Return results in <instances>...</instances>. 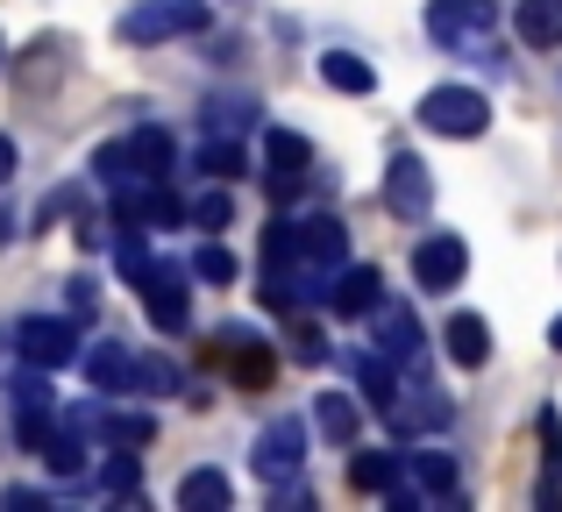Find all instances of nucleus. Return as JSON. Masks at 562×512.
Here are the masks:
<instances>
[{
	"instance_id": "nucleus-16",
	"label": "nucleus",
	"mask_w": 562,
	"mask_h": 512,
	"mask_svg": "<svg viewBox=\"0 0 562 512\" xmlns=\"http://www.w3.org/2000/svg\"><path fill=\"white\" fill-rule=\"evenodd\" d=\"M406 477H413V485H420L435 505L463 499V470H456V456H449V448H406Z\"/></svg>"
},
{
	"instance_id": "nucleus-29",
	"label": "nucleus",
	"mask_w": 562,
	"mask_h": 512,
	"mask_svg": "<svg viewBox=\"0 0 562 512\" xmlns=\"http://www.w3.org/2000/svg\"><path fill=\"white\" fill-rule=\"evenodd\" d=\"M292 257H300V214H278V221L263 228V277L285 271Z\"/></svg>"
},
{
	"instance_id": "nucleus-41",
	"label": "nucleus",
	"mask_w": 562,
	"mask_h": 512,
	"mask_svg": "<svg viewBox=\"0 0 562 512\" xmlns=\"http://www.w3.org/2000/svg\"><path fill=\"white\" fill-rule=\"evenodd\" d=\"M0 57H8V50H0Z\"/></svg>"
},
{
	"instance_id": "nucleus-12",
	"label": "nucleus",
	"mask_w": 562,
	"mask_h": 512,
	"mask_svg": "<svg viewBox=\"0 0 562 512\" xmlns=\"http://www.w3.org/2000/svg\"><path fill=\"white\" fill-rule=\"evenodd\" d=\"M463 271H470L463 236H427L420 250H413V277H420V292H456Z\"/></svg>"
},
{
	"instance_id": "nucleus-21",
	"label": "nucleus",
	"mask_w": 562,
	"mask_h": 512,
	"mask_svg": "<svg viewBox=\"0 0 562 512\" xmlns=\"http://www.w3.org/2000/svg\"><path fill=\"white\" fill-rule=\"evenodd\" d=\"M535 505L541 512L562 505V413H555V406L541 413V491H535Z\"/></svg>"
},
{
	"instance_id": "nucleus-31",
	"label": "nucleus",
	"mask_w": 562,
	"mask_h": 512,
	"mask_svg": "<svg viewBox=\"0 0 562 512\" xmlns=\"http://www.w3.org/2000/svg\"><path fill=\"white\" fill-rule=\"evenodd\" d=\"M285 342H292V363H306V371H321V363H328V342H321V328H314V320H292V334H285Z\"/></svg>"
},
{
	"instance_id": "nucleus-2",
	"label": "nucleus",
	"mask_w": 562,
	"mask_h": 512,
	"mask_svg": "<svg viewBox=\"0 0 562 512\" xmlns=\"http://www.w3.org/2000/svg\"><path fill=\"white\" fill-rule=\"evenodd\" d=\"M420 128L427 136H449V143H477L484 128H492V100H484L477 86H435V93L420 100Z\"/></svg>"
},
{
	"instance_id": "nucleus-13",
	"label": "nucleus",
	"mask_w": 562,
	"mask_h": 512,
	"mask_svg": "<svg viewBox=\"0 0 562 512\" xmlns=\"http://www.w3.org/2000/svg\"><path fill=\"white\" fill-rule=\"evenodd\" d=\"M371 320H378V349H384V356H392L398 371H420V363H427V334H420V320H413V306L384 299Z\"/></svg>"
},
{
	"instance_id": "nucleus-20",
	"label": "nucleus",
	"mask_w": 562,
	"mask_h": 512,
	"mask_svg": "<svg viewBox=\"0 0 562 512\" xmlns=\"http://www.w3.org/2000/svg\"><path fill=\"white\" fill-rule=\"evenodd\" d=\"M314 428L328 434L335 448H357V434H363V406L349 399V391H321V399H314Z\"/></svg>"
},
{
	"instance_id": "nucleus-15",
	"label": "nucleus",
	"mask_w": 562,
	"mask_h": 512,
	"mask_svg": "<svg viewBox=\"0 0 562 512\" xmlns=\"http://www.w3.org/2000/svg\"><path fill=\"white\" fill-rule=\"evenodd\" d=\"M71 420H79L86 434H100L108 448H150V442H157V420H150V413H108V406L86 399Z\"/></svg>"
},
{
	"instance_id": "nucleus-4",
	"label": "nucleus",
	"mask_w": 562,
	"mask_h": 512,
	"mask_svg": "<svg viewBox=\"0 0 562 512\" xmlns=\"http://www.w3.org/2000/svg\"><path fill=\"white\" fill-rule=\"evenodd\" d=\"M384 420L413 442V434H441L456 420V406L441 399V385L427 377V363H420V371H398V399H392V413H384Z\"/></svg>"
},
{
	"instance_id": "nucleus-25",
	"label": "nucleus",
	"mask_w": 562,
	"mask_h": 512,
	"mask_svg": "<svg viewBox=\"0 0 562 512\" xmlns=\"http://www.w3.org/2000/svg\"><path fill=\"white\" fill-rule=\"evenodd\" d=\"M520 43L555 50L562 43V0H520Z\"/></svg>"
},
{
	"instance_id": "nucleus-5",
	"label": "nucleus",
	"mask_w": 562,
	"mask_h": 512,
	"mask_svg": "<svg viewBox=\"0 0 562 512\" xmlns=\"http://www.w3.org/2000/svg\"><path fill=\"white\" fill-rule=\"evenodd\" d=\"M306 463V420L300 413H278L257 428V442H249V470L263 477V485H285V477H300Z\"/></svg>"
},
{
	"instance_id": "nucleus-19",
	"label": "nucleus",
	"mask_w": 562,
	"mask_h": 512,
	"mask_svg": "<svg viewBox=\"0 0 562 512\" xmlns=\"http://www.w3.org/2000/svg\"><path fill=\"white\" fill-rule=\"evenodd\" d=\"M335 314H342V320H363V314H378V306H384V277L371 271V263H349V271L342 277H335Z\"/></svg>"
},
{
	"instance_id": "nucleus-14",
	"label": "nucleus",
	"mask_w": 562,
	"mask_h": 512,
	"mask_svg": "<svg viewBox=\"0 0 562 512\" xmlns=\"http://www.w3.org/2000/svg\"><path fill=\"white\" fill-rule=\"evenodd\" d=\"M143 363H150V356H136V349H122V342H93V349H86V377H93L100 399H114V391H143Z\"/></svg>"
},
{
	"instance_id": "nucleus-33",
	"label": "nucleus",
	"mask_w": 562,
	"mask_h": 512,
	"mask_svg": "<svg viewBox=\"0 0 562 512\" xmlns=\"http://www.w3.org/2000/svg\"><path fill=\"white\" fill-rule=\"evenodd\" d=\"M206 128H214V136H243V128H257V100H235V107H228V100H221V107H214V122H206Z\"/></svg>"
},
{
	"instance_id": "nucleus-24",
	"label": "nucleus",
	"mask_w": 562,
	"mask_h": 512,
	"mask_svg": "<svg viewBox=\"0 0 562 512\" xmlns=\"http://www.w3.org/2000/svg\"><path fill=\"white\" fill-rule=\"evenodd\" d=\"M228 505H235V491L221 470H192L179 485V512H228Z\"/></svg>"
},
{
	"instance_id": "nucleus-26",
	"label": "nucleus",
	"mask_w": 562,
	"mask_h": 512,
	"mask_svg": "<svg viewBox=\"0 0 562 512\" xmlns=\"http://www.w3.org/2000/svg\"><path fill=\"white\" fill-rule=\"evenodd\" d=\"M321 79H328L335 93H371V86H378V71L363 65L357 50H328V57H321Z\"/></svg>"
},
{
	"instance_id": "nucleus-11",
	"label": "nucleus",
	"mask_w": 562,
	"mask_h": 512,
	"mask_svg": "<svg viewBox=\"0 0 562 512\" xmlns=\"http://www.w3.org/2000/svg\"><path fill=\"white\" fill-rule=\"evenodd\" d=\"M221 342V363L235 371V385H271V371H278V356H271V342H263L249 320H228V328L214 334Z\"/></svg>"
},
{
	"instance_id": "nucleus-23",
	"label": "nucleus",
	"mask_w": 562,
	"mask_h": 512,
	"mask_svg": "<svg viewBox=\"0 0 562 512\" xmlns=\"http://www.w3.org/2000/svg\"><path fill=\"white\" fill-rule=\"evenodd\" d=\"M398 477H406V456H384V448H357V456H349V485L371 491V499H384Z\"/></svg>"
},
{
	"instance_id": "nucleus-1",
	"label": "nucleus",
	"mask_w": 562,
	"mask_h": 512,
	"mask_svg": "<svg viewBox=\"0 0 562 512\" xmlns=\"http://www.w3.org/2000/svg\"><path fill=\"white\" fill-rule=\"evenodd\" d=\"M8 349L22 363H36V371H71V363H86V349H79V314H22L8 328Z\"/></svg>"
},
{
	"instance_id": "nucleus-37",
	"label": "nucleus",
	"mask_w": 562,
	"mask_h": 512,
	"mask_svg": "<svg viewBox=\"0 0 562 512\" xmlns=\"http://www.w3.org/2000/svg\"><path fill=\"white\" fill-rule=\"evenodd\" d=\"M143 391H179V371H171V363H143Z\"/></svg>"
},
{
	"instance_id": "nucleus-8",
	"label": "nucleus",
	"mask_w": 562,
	"mask_h": 512,
	"mask_svg": "<svg viewBox=\"0 0 562 512\" xmlns=\"http://www.w3.org/2000/svg\"><path fill=\"white\" fill-rule=\"evenodd\" d=\"M263 157H271V171H263V193H271L278 207H292V200L306 193V164H314L306 136H292V128H271V136H263Z\"/></svg>"
},
{
	"instance_id": "nucleus-32",
	"label": "nucleus",
	"mask_w": 562,
	"mask_h": 512,
	"mask_svg": "<svg viewBox=\"0 0 562 512\" xmlns=\"http://www.w3.org/2000/svg\"><path fill=\"white\" fill-rule=\"evenodd\" d=\"M228 221H235V200H228V193H200V200H192V228H206V236H221Z\"/></svg>"
},
{
	"instance_id": "nucleus-6",
	"label": "nucleus",
	"mask_w": 562,
	"mask_h": 512,
	"mask_svg": "<svg viewBox=\"0 0 562 512\" xmlns=\"http://www.w3.org/2000/svg\"><path fill=\"white\" fill-rule=\"evenodd\" d=\"M8 406H14V442H22L29 456H43V448L57 442V413H50V385L36 377V363H29L22 377H8Z\"/></svg>"
},
{
	"instance_id": "nucleus-30",
	"label": "nucleus",
	"mask_w": 562,
	"mask_h": 512,
	"mask_svg": "<svg viewBox=\"0 0 562 512\" xmlns=\"http://www.w3.org/2000/svg\"><path fill=\"white\" fill-rule=\"evenodd\" d=\"M192 277H206V285H235V250L200 242V250H192Z\"/></svg>"
},
{
	"instance_id": "nucleus-10",
	"label": "nucleus",
	"mask_w": 562,
	"mask_h": 512,
	"mask_svg": "<svg viewBox=\"0 0 562 512\" xmlns=\"http://www.w3.org/2000/svg\"><path fill=\"white\" fill-rule=\"evenodd\" d=\"M384 207H392L398 221H420V214L435 207V171H427L413 150H398L392 164H384Z\"/></svg>"
},
{
	"instance_id": "nucleus-18",
	"label": "nucleus",
	"mask_w": 562,
	"mask_h": 512,
	"mask_svg": "<svg viewBox=\"0 0 562 512\" xmlns=\"http://www.w3.org/2000/svg\"><path fill=\"white\" fill-rule=\"evenodd\" d=\"M441 349H449L456 371H484V363H492V328H484V314H449Z\"/></svg>"
},
{
	"instance_id": "nucleus-34",
	"label": "nucleus",
	"mask_w": 562,
	"mask_h": 512,
	"mask_svg": "<svg viewBox=\"0 0 562 512\" xmlns=\"http://www.w3.org/2000/svg\"><path fill=\"white\" fill-rule=\"evenodd\" d=\"M100 485L114 491V499H136V485H143V470H136V456H122V448H114V463L108 470H100Z\"/></svg>"
},
{
	"instance_id": "nucleus-36",
	"label": "nucleus",
	"mask_w": 562,
	"mask_h": 512,
	"mask_svg": "<svg viewBox=\"0 0 562 512\" xmlns=\"http://www.w3.org/2000/svg\"><path fill=\"white\" fill-rule=\"evenodd\" d=\"M271 505H278V512H292V505H314V491H306L300 477H285V485H271Z\"/></svg>"
},
{
	"instance_id": "nucleus-17",
	"label": "nucleus",
	"mask_w": 562,
	"mask_h": 512,
	"mask_svg": "<svg viewBox=\"0 0 562 512\" xmlns=\"http://www.w3.org/2000/svg\"><path fill=\"white\" fill-rule=\"evenodd\" d=\"M349 377H357V391H363V406H371V413H392V399H398V363L384 356V349H357V356H349Z\"/></svg>"
},
{
	"instance_id": "nucleus-27",
	"label": "nucleus",
	"mask_w": 562,
	"mask_h": 512,
	"mask_svg": "<svg viewBox=\"0 0 562 512\" xmlns=\"http://www.w3.org/2000/svg\"><path fill=\"white\" fill-rule=\"evenodd\" d=\"M192 164H200L206 179H243L249 157H243V143H235V136H206L200 150H192Z\"/></svg>"
},
{
	"instance_id": "nucleus-3",
	"label": "nucleus",
	"mask_w": 562,
	"mask_h": 512,
	"mask_svg": "<svg viewBox=\"0 0 562 512\" xmlns=\"http://www.w3.org/2000/svg\"><path fill=\"white\" fill-rule=\"evenodd\" d=\"M214 22L206 0H136L122 14V43H171V36H200Z\"/></svg>"
},
{
	"instance_id": "nucleus-39",
	"label": "nucleus",
	"mask_w": 562,
	"mask_h": 512,
	"mask_svg": "<svg viewBox=\"0 0 562 512\" xmlns=\"http://www.w3.org/2000/svg\"><path fill=\"white\" fill-rule=\"evenodd\" d=\"M8 236H14V207L0 200V250H8Z\"/></svg>"
},
{
	"instance_id": "nucleus-40",
	"label": "nucleus",
	"mask_w": 562,
	"mask_h": 512,
	"mask_svg": "<svg viewBox=\"0 0 562 512\" xmlns=\"http://www.w3.org/2000/svg\"><path fill=\"white\" fill-rule=\"evenodd\" d=\"M549 349H555V356H562V314H555V328H549Z\"/></svg>"
},
{
	"instance_id": "nucleus-9",
	"label": "nucleus",
	"mask_w": 562,
	"mask_h": 512,
	"mask_svg": "<svg viewBox=\"0 0 562 512\" xmlns=\"http://www.w3.org/2000/svg\"><path fill=\"white\" fill-rule=\"evenodd\" d=\"M492 22H498V0H427V36H435L441 50L477 43Z\"/></svg>"
},
{
	"instance_id": "nucleus-35",
	"label": "nucleus",
	"mask_w": 562,
	"mask_h": 512,
	"mask_svg": "<svg viewBox=\"0 0 562 512\" xmlns=\"http://www.w3.org/2000/svg\"><path fill=\"white\" fill-rule=\"evenodd\" d=\"M65 306H71L79 320H93V314H100V285H93V277H65Z\"/></svg>"
},
{
	"instance_id": "nucleus-7",
	"label": "nucleus",
	"mask_w": 562,
	"mask_h": 512,
	"mask_svg": "<svg viewBox=\"0 0 562 512\" xmlns=\"http://www.w3.org/2000/svg\"><path fill=\"white\" fill-rule=\"evenodd\" d=\"M192 271V263H186ZM186 271L179 263H150V277H143V314H150L157 334H186L192 328V292H186Z\"/></svg>"
},
{
	"instance_id": "nucleus-38",
	"label": "nucleus",
	"mask_w": 562,
	"mask_h": 512,
	"mask_svg": "<svg viewBox=\"0 0 562 512\" xmlns=\"http://www.w3.org/2000/svg\"><path fill=\"white\" fill-rule=\"evenodd\" d=\"M14 171H22V150H14V136L0 128V193H8V179H14Z\"/></svg>"
},
{
	"instance_id": "nucleus-28",
	"label": "nucleus",
	"mask_w": 562,
	"mask_h": 512,
	"mask_svg": "<svg viewBox=\"0 0 562 512\" xmlns=\"http://www.w3.org/2000/svg\"><path fill=\"white\" fill-rule=\"evenodd\" d=\"M43 463H50L57 477H86V428H79V420H65V428H57V442L43 448Z\"/></svg>"
},
{
	"instance_id": "nucleus-22",
	"label": "nucleus",
	"mask_w": 562,
	"mask_h": 512,
	"mask_svg": "<svg viewBox=\"0 0 562 512\" xmlns=\"http://www.w3.org/2000/svg\"><path fill=\"white\" fill-rule=\"evenodd\" d=\"M143 236H150L143 221H122V214H114V242H108V250H114V271H122L128 285H143V277H150V263H157Z\"/></svg>"
}]
</instances>
